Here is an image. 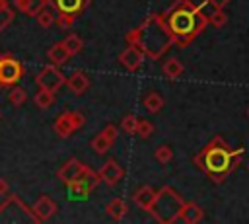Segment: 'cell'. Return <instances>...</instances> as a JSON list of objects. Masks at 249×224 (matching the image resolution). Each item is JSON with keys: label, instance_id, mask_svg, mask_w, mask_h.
Wrapping results in <instances>:
<instances>
[{"label": "cell", "instance_id": "277c9868", "mask_svg": "<svg viewBox=\"0 0 249 224\" xmlns=\"http://www.w3.org/2000/svg\"><path fill=\"white\" fill-rule=\"evenodd\" d=\"M185 201L183 197L169 185H163L158 193H156V201L152 205V208L148 210L156 222L160 224H173L179 220V214H181V208H183Z\"/></svg>", "mask_w": 249, "mask_h": 224}, {"label": "cell", "instance_id": "484cf974", "mask_svg": "<svg viewBox=\"0 0 249 224\" xmlns=\"http://www.w3.org/2000/svg\"><path fill=\"white\" fill-rule=\"evenodd\" d=\"M37 18V23L41 25V27H49V25H53L54 23V19H56V16H54V12H53V8H49V4L35 16Z\"/></svg>", "mask_w": 249, "mask_h": 224}, {"label": "cell", "instance_id": "44dd1931", "mask_svg": "<svg viewBox=\"0 0 249 224\" xmlns=\"http://www.w3.org/2000/svg\"><path fill=\"white\" fill-rule=\"evenodd\" d=\"M144 107L150 111V113H160L161 109H163V97L158 93V92H148L146 95H144Z\"/></svg>", "mask_w": 249, "mask_h": 224}, {"label": "cell", "instance_id": "f35d334b", "mask_svg": "<svg viewBox=\"0 0 249 224\" xmlns=\"http://www.w3.org/2000/svg\"><path fill=\"white\" fill-rule=\"evenodd\" d=\"M247 168H249V166H247Z\"/></svg>", "mask_w": 249, "mask_h": 224}, {"label": "cell", "instance_id": "d6986e66", "mask_svg": "<svg viewBox=\"0 0 249 224\" xmlns=\"http://www.w3.org/2000/svg\"><path fill=\"white\" fill-rule=\"evenodd\" d=\"M49 58H51V62L53 64H56V66H62V64H66L68 62V58H70V53L66 51V47L62 45V43H54L51 49H49Z\"/></svg>", "mask_w": 249, "mask_h": 224}, {"label": "cell", "instance_id": "ba28073f", "mask_svg": "<svg viewBox=\"0 0 249 224\" xmlns=\"http://www.w3.org/2000/svg\"><path fill=\"white\" fill-rule=\"evenodd\" d=\"M88 166L86 164H82L78 158H70V160H66L60 168H58V171H56V177L64 183V185H68V183H72L74 179H78L82 173H84V169H86Z\"/></svg>", "mask_w": 249, "mask_h": 224}, {"label": "cell", "instance_id": "836d02e7", "mask_svg": "<svg viewBox=\"0 0 249 224\" xmlns=\"http://www.w3.org/2000/svg\"><path fill=\"white\" fill-rule=\"evenodd\" d=\"M101 132H103V134H105V136H107L109 140H113V142L117 140V134H119V132H117V127H115V125H107V127H105V129H103Z\"/></svg>", "mask_w": 249, "mask_h": 224}, {"label": "cell", "instance_id": "8fae6325", "mask_svg": "<svg viewBox=\"0 0 249 224\" xmlns=\"http://www.w3.org/2000/svg\"><path fill=\"white\" fill-rule=\"evenodd\" d=\"M56 203L49 197V195H41L37 201H35V205H33V216L37 218V222H47L49 218H53L54 216V212H56Z\"/></svg>", "mask_w": 249, "mask_h": 224}, {"label": "cell", "instance_id": "5bb4252c", "mask_svg": "<svg viewBox=\"0 0 249 224\" xmlns=\"http://www.w3.org/2000/svg\"><path fill=\"white\" fill-rule=\"evenodd\" d=\"M66 86H68V90L72 92V93H76V95H82V93H86L88 92V88H89V78L84 74V72H74L70 78H66V82H64Z\"/></svg>", "mask_w": 249, "mask_h": 224}, {"label": "cell", "instance_id": "7c38bea8", "mask_svg": "<svg viewBox=\"0 0 249 224\" xmlns=\"http://www.w3.org/2000/svg\"><path fill=\"white\" fill-rule=\"evenodd\" d=\"M119 62L128 70V72H136L142 62H144V53L132 45H128V49H124L121 55H119Z\"/></svg>", "mask_w": 249, "mask_h": 224}, {"label": "cell", "instance_id": "30bf717a", "mask_svg": "<svg viewBox=\"0 0 249 224\" xmlns=\"http://www.w3.org/2000/svg\"><path fill=\"white\" fill-rule=\"evenodd\" d=\"M89 0H49V6L54 8L56 14H66V16H80L88 8Z\"/></svg>", "mask_w": 249, "mask_h": 224}, {"label": "cell", "instance_id": "1f68e13d", "mask_svg": "<svg viewBox=\"0 0 249 224\" xmlns=\"http://www.w3.org/2000/svg\"><path fill=\"white\" fill-rule=\"evenodd\" d=\"M54 23H56L60 29H70L72 23H74V18H72V16H66V14H56Z\"/></svg>", "mask_w": 249, "mask_h": 224}, {"label": "cell", "instance_id": "e575fe53", "mask_svg": "<svg viewBox=\"0 0 249 224\" xmlns=\"http://www.w3.org/2000/svg\"><path fill=\"white\" fill-rule=\"evenodd\" d=\"M206 4H210L214 10H224L230 4V0H206Z\"/></svg>", "mask_w": 249, "mask_h": 224}, {"label": "cell", "instance_id": "d4e9b609", "mask_svg": "<svg viewBox=\"0 0 249 224\" xmlns=\"http://www.w3.org/2000/svg\"><path fill=\"white\" fill-rule=\"evenodd\" d=\"M14 21V8H10L8 0H0V33Z\"/></svg>", "mask_w": 249, "mask_h": 224}, {"label": "cell", "instance_id": "83f0119b", "mask_svg": "<svg viewBox=\"0 0 249 224\" xmlns=\"http://www.w3.org/2000/svg\"><path fill=\"white\" fill-rule=\"evenodd\" d=\"M154 156H156V160H158L161 166H165V164H169V162L173 160V150H171V146L161 144V146H158V148H156Z\"/></svg>", "mask_w": 249, "mask_h": 224}, {"label": "cell", "instance_id": "f546056e", "mask_svg": "<svg viewBox=\"0 0 249 224\" xmlns=\"http://www.w3.org/2000/svg\"><path fill=\"white\" fill-rule=\"evenodd\" d=\"M208 23H212L214 27H224L228 23V14L224 10H214L210 16H208Z\"/></svg>", "mask_w": 249, "mask_h": 224}, {"label": "cell", "instance_id": "7402d4cb", "mask_svg": "<svg viewBox=\"0 0 249 224\" xmlns=\"http://www.w3.org/2000/svg\"><path fill=\"white\" fill-rule=\"evenodd\" d=\"M33 101H35L37 107L49 109V107L54 105V92H49V90H45V88H39V92L33 95Z\"/></svg>", "mask_w": 249, "mask_h": 224}, {"label": "cell", "instance_id": "e0dca14e", "mask_svg": "<svg viewBox=\"0 0 249 224\" xmlns=\"http://www.w3.org/2000/svg\"><path fill=\"white\" fill-rule=\"evenodd\" d=\"M54 132L60 136V138H68L72 136L74 132V125H72V119H70V111H64L56 117L54 121Z\"/></svg>", "mask_w": 249, "mask_h": 224}, {"label": "cell", "instance_id": "4dcf8cb0", "mask_svg": "<svg viewBox=\"0 0 249 224\" xmlns=\"http://www.w3.org/2000/svg\"><path fill=\"white\" fill-rule=\"evenodd\" d=\"M152 132H154V125L150 121H138L136 134H140V138H150Z\"/></svg>", "mask_w": 249, "mask_h": 224}, {"label": "cell", "instance_id": "cb8c5ba5", "mask_svg": "<svg viewBox=\"0 0 249 224\" xmlns=\"http://www.w3.org/2000/svg\"><path fill=\"white\" fill-rule=\"evenodd\" d=\"M62 45L66 47V51L70 53V56L78 55V53L84 49V41H82V37H80V35H76V33H70L68 37H64Z\"/></svg>", "mask_w": 249, "mask_h": 224}, {"label": "cell", "instance_id": "9a60e30c", "mask_svg": "<svg viewBox=\"0 0 249 224\" xmlns=\"http://www.w3.org/2000/svg\"><path fill=\"white\" fill-rule=\"evenodd\" d=\"M204 218V210L202 206H198L196 203H185L183 208H181V214H179V220L187 222V224H196Z\"/></svg>", "mask_w": 249, "mask_h": 224}, {"label": "cell", "instance_id": "2e32d148", "mask_svg": "<svg viewBox=\"0 0 249 224\" xmlns=\"http://www.w3.org/2000/svg\"><path fill=\"white\" fill-rule=\"evenodd\" d=\"M47 4H49V0H14V6H16L21 14L33 16V18H35Z\"/></svg>", "mask_w": 249, "mask_h": 224}, {"label": "cell", "instance_id": "74e56055", "mask_svg": "<svg viewBox=\"0 0 249 224\" xmlns=\"http://www.w3.org/2000/svg\"><path fill=\"white\" fill-rule=\"evenodd\" d=\"M0 88H4V86H2V84H0Z\"/></svg>", "mask_w": 249, "mask_h": 224}, {"label": "cell", "instance_id": "3957f363", "mask_svg": "<svg viewBox=\"0 0 249 224\" xmlns=\"http://www.w3.org/2000/svg\"><path fill=\"white\" fill-rule=\"evenodd\" d=\"M126 43L140 49L144 53V56L158 60L161 58L173 45V37L163 21L161 14H150L140 25H136L134 29H130L124 35Z\"/></svg>", "mask_w": 249, "mask_h": 224}, {"label": "cell", "instance_id": "4316f807", "mask_svg": "<svg viewBox=\"0 0 249 224\" xmlns=\"http://www.w3.org/2000/svg\"><path fill=\"white\" fill-rule=\"evenodd\" d=\"M8 99L12 101V105L21 107V105L25 103V99H27V93H25V90H23V88H19V86H12Z\"/></svg>", "mask_w": 249, "mask_h": 224}, {"label": "cell", "instance_id": "9c48e42d", "mask_svg": "<svg viewBox=\"0 0 249 224\" xmlns=\"http://www.w3.org/2000/svg\"><path fill=\"white\" fill-rule=\"evenodd\" d=\"M97 173H99V179H101L105 185H109V187L117 185V183L124 177V169H123V168L119 166V162L113 160V158H109V160L97 169Z\"/></svg>", "mask_w": 249, "mask_h": 224}, {"label": "cell", "instance_id": "d590c367", "mask_svg": "<svg viewBox=\"0 0 249 224\" xmlns=\"http://www.w3.org/2000/svg\"><path fill=\"white\" fill-rule=\"evenodd\" d=\"M0 195H8V181L0 177Z\"/></svg>", "mask_w": 249, "mask_h": 224}, {"label": "cell", "instance_id": "f1b7e54d", "mask_svg": "<svg viewBox=\"0 0 249 224\" xmlns=\"http://www.w3.org/2000/svg\"><path fill=\"white\" fill-rule=\"evenodd\" d=\"M136 127H138V119H136V115L128 113V115L123 117V121H121V129H123L126 134H136Z\"/></svg>", "mask_w": 249, "mask_h": 224}, {"label": "cell", "instance_id": "6da1fadb", "mask_svg": "<svg viewBox=\"0 0 249 224\" xmlns=\"http://www.w3.org/2000/svg\"><path fill=\"white\" fill-rule=\"evenodd\" d=\"M161 16L173 37V45L181 49L189 47L208 25V16L202 12V6H196L191 0H173Z\"/></svg>", "mask_w": 249, "mask_h": 224}, {"label": "cell", "instance_id": "4fadbf2b", "mask_svg": "<svg viewBox=\"0 0 249 224\" xmlns=\"http://www.w3.org/2000/svg\"><path fill=\"white\" fill-rule=\"evenodd\" d=\"M156 193L158 191H154L150 185H142L140 189H136L132 193V201H134L136 206H140L144 210H150L152 205H154V201H156Z\"/></svg>", "mask_w": 249, "mask_h": 224}, {"label": "cell", "instance_id": "ac0fdd59", "mask_svg": "<svg viewBox=\"0 0 249 224\" xmlns=\"http://www.w3.org/2000/svg\"><path fill=\"white\" fill-rule=\"evenodd\" d=\"M105 212H107L113 220H123V218L126 216V212H128V205H126V201H123V199H113V201L105 206Z\"/></svg>", "mask_w": 249, "mask_h": 224}, {"label": "cell", "instance_id": "d6a6232c", "mask_svg": "<svg viewBox=\"0 0 249 224\" xmlns=\"http://www.w3.org/2000/svg\"><path fill=\"white\" fill-rule=\"evenodd\" d=\"M70 119H72V125H74V131L82 129L84 123H86V117L80 113V111H70Z\"/></svg>", "mask_w": 249, "mask_h": 224}, {"label": "cell", "instance_id": "5b68a950", "mask_svg": "<svg viewBox=\"0 0 249 224\" xmlns=\"http://www.w3.org/2000/svg\"><path fill=\"white\" fill-rule=\"evenodd\" d=\"M99 183H101L99 173L93 171V169H89V168H86L84 173H82L78 179H74L72 183H68L66 187H68L70 199H88V195H89Z\"/></svg>", "mask_w": 249, "mask_h": 224}, {"label": "cell", "instance_id": "7a4b0ae2", "mask_svg": "<svg viewBox=\"0 0 249 224\" xmlns=\"http://www.w3.org/2000/svg\"><path fill=\"white\" fill-rule=\"evenodd\" d=\"M243 158V146L241 148H230L228 142L222 136H214L204 148L195 154L193 164L212 181V183H224L226 177L239 166Z\"/></svg>", "mask_w": 249, "mask_h": 224}, {"label": "cell", "instance_id": "8992f818", "mask_svg": "<svg viewBox=\"0 0 249 224\" xmlns=\"http://www.w3.org/2000/svg\"><path fill=\"white\" fill-rule=\"evenodd\" d=\"M23 64L14 58L10 53L0 55V84L2 86H16L23 76Z\"/></svg>", "mask_w": 249, "mask_h": 224}, {"label": "cell", "instance_id": "8d00e7d4", "mask_svg": "<svg viewBox=\"0 0 249 224\" xmlns=\"http://www.w3.org/2000/svg\"><path fill=\"white\" fill-rule=\"evenodd\" d=\"M247 115H249V109H247Z\"/></svg>", "mask_w": 249, "mask_h": 224}, {"label": "cell", "instance_id": "52a82bcc", "mask_svg": "<svg viewBox=\"0 0 249 224\" xmlns=\"http://www.w3.org/2000/svg\"><path fill=\"white\" fill-rule=\"evenodd\" d=\"M35 82H37L39 88H45V90H49V92H56V90H60V88L64 86L66 78H64L62 70H58L56 64H47V66H43L41 72L35 76Z\"/></svg>", "mask_w": 249, "mask_h": 224}, {"label": "cell", "instance_id": "ffe728a7", "mask_svg": "<svg viewBox=\"0 0 249 224\" xmlns=\"http://www.w3.org/2000/svg\"><path fill=\"white\" fill-rule=\"evenodd\" d=\"M183 64H181V60L179 58H175V56H171V58H167L165 62H163V66H161V72H163V76L165 78H169V80H177L181 74H183Z\"/></svg>", "mask_w": 249, "mask_h": 224}, {"label": "cell", "instance_id": "603a6c76", "mask_svg": "<svg viewBox=\"0 0 249 224\" xmlns=\"http://www.w3.org/2000/svg\"><path fill=\"white\" fill-rule=\"evenodd\" d=\"M115 142L113 140H109L103 132H99V134H95L93 138H91V142H89V146L93 148V152H97V154H105V152H109V148L113 146Z\"/></svg>", "mask_w": 249, "mask_h": 224}]
</instances>
